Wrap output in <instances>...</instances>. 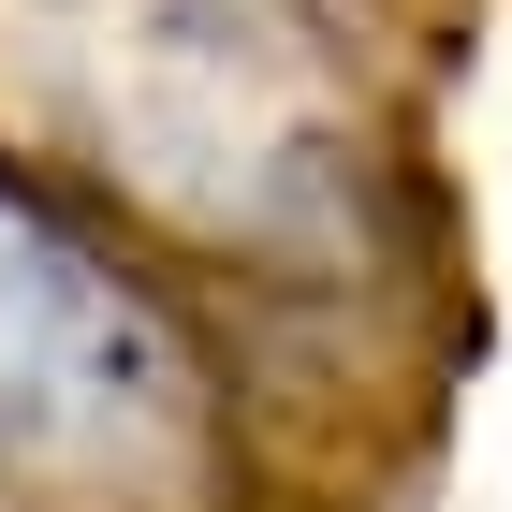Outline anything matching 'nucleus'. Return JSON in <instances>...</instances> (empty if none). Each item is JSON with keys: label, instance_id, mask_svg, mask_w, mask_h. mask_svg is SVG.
Wrapping results in <instances>:
<instances>
[{"label": "nucleus", "instance_id": "obj_1", "mask_svg": "<svg viewBox=\"0 0 512 512\" xmlns=\"http://www.w3.org/2000/svg\"><path fill=\"white\" fill-rule=\"evenodd\" d=\"M176 425V352L59 220L0 191V439L30 454H118Z\"/></svg>", "mask_w": 512, "mask_h": 512}]
</instances>
